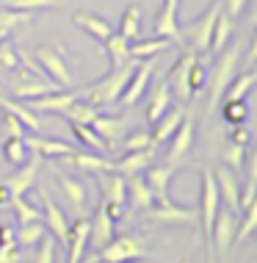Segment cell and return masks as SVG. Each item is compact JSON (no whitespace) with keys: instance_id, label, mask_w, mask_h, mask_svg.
Segmentation results:
<instances>
[{"instance_id":"cell-58","label":"cell","mask_w":257,"mask_h":263,"mask_svg":"<svg viewBox=\"0 0 257 263\" xmlns=\"http://www.w3.org/2000/svg\"><path fill=\"white\" fill-rule=\"evenodd\" d=\"M171 3H180V0H171Z\"/></svg>"},{"instance_id":"cell-4","label":"cell","mask_w":257,"mask_h":263,"mask_svg":"<svg viewBox=\"0 0 257 263\" xmlns=\"http://www.w3.org/2000/svg\"><path fill=\"white\" fill-rule=\"evenodd\" d=\"M241 53H244V45H241V42H235V45H230V47H224L221 53H216L219 59H216V64H213V81H210V95H208V108L210 111L219 108L227 86L232 83L235 67H238V61H241Z\"/></svg>"},{"instance_id":"cell-26","label":"cell","mask_w":257,"mask_h":263,"mask_svg":"<svg viewBox=\"0 0 257 263\" xmlns=\"http://www.w3.org/2000/svg\"><path fill=\"white\" fill-rule=\"evenodd\" d=\"M91 127L97 130V136L105 141V147H116L119 139H125V119L122 117H100L91 122Z\"/></svg>"},{"instance_id":"cell-1","label":"cell","mask_w":257,"mask_h":263,"mask_svg":"<svg viewBox=\"0 0 257 263\" xmlns=\"http://www.w3.org/2000/svg\"><path fill=\"white\" fill-rule=\"evenodd\" d=\"M224 9L221 0H213L208 6V11L199 14V17L191 23L188 28H180V45L185 50H191L194 55H205L210 53V36H213V25H216V17Z\"/></svg>"},{"instance_id":"cell-53","label":"cell","mask_w":257,"mask_h":263,"mask_svg":"<svg viewBox=\"0 0 257 263\" xmlns=\"http://www.w3.org/2000/svg\"><path fill=\"white\" fill-rule=\"evenodd\" d=\"M11 241H17V230H14V224L0 222V244H11Z\"/></svg>"},{"instance_id":"cell-6","label":"cell","mask_w":257,"mask_h":263,"mask_svg":"<svg viewBox=\"0 0 257 263\" xmlns=\"http://www.w3.org/2000/svg\"><path fill=\"white\" fill-rule=\"evenodd\" d=\"M36 61L58 89H72V72L61 47H36Z\"/></svg>"},{"instance_id":"cell-21","label":"cell","mask_w":257,"mask_h":263,"mask_svg":"<svg viewBox=\"0 0 257 263\" xmlns=\"http://www.w3.org/2000/svg\"><path fill=\"white\" fill-rule=\"evenodd\" d=\"M185 119V108L183 105H174V108H169L158 117V122H152L155 125V130H152V144H166V141L171 139V133L180 127V122Z\"/></svg>"},{"instance_id":"cell-34","label":"cell","mask_w":257,"mask_h":263,"mask_svg":"<svg viewBox=\"0 0 257 263\" xmlns=\"http://www.w3.org/2000/svg\"><path fill=\"white\" fill-rule=\"evenodd\" d=\"M232 39V17H227L224 9L216 17V25H213V36H210V50L213 53H221Z\"/></svg>"},{"instance_id":"cell-40","label":"cell","mask_w":257,"mask_h":263,"mask_svg":"<svg viewBox=\"0 0 257 263\" xmlns=\"http://www.w3.org/2000/svg\"><path fill=\"white\" fill-rule=\"evenodd\" d=\"M31 20H33V14L31 11H19V9H0V28H6V31H17V28H25V25H31Z\"/></svg>"},{"instance_id":"cell-47","label":"cell","mask_w":257,"mask_h":263,"mask_svg":"<svg viewBox=\"0 0 257 263\" xmlns=\"http://www.w3.org/2000/svg\"><path fill=\"white\" fill-rule=\"evenodd\" d=\"M147 147H155L152 144V136L144 130H135L130 133V136L125 139V144H122V153H135V150H147Z\"/></svg>"},{"instance_id":"cell-54","label":"cell","mask_w":257,"mask_h":263,"mask_svg":"<svg viewBox=\"0 0 257 263\" xmlns=\"http://www.w3.org/2000/svg\"><path fill=\"white\" fill-rule=\"evenodd\" d=\"M230 141H235V144H244V147H246V141H249V133H246V130H244V127H241V125H232Z\"/></svg>"},{"instance_id":"cell-20","label":"cell","mask_w":257,"mask_h":263,"mask_svg":"<svg viewBox=\"0 0 257 263\" xmlns=\"http://www.w3.org/2000/svg\"><path fill=\"white\" fill-rule=\"evenodd\" d=\"M113 219L105 213V205H103V200H100V205H97V211H94V219H89V244L91 247H105L108 241L113 238Z\"/></svg>"},{"instance_id":"cell-42","label":"cell","mask_w":257,"mask_h":263,"mask_svg":"<svg viewBox=\"0 0 257 263\" xmlns=\"http://www.w3.org/2000/svg\"><path fill=\"white\" fill-rule=\"evenodd\" d=\"M254 227H257V202H252V205H246V208H244V222L238 224V230H235V241H232V244H244V241L254 233Z\"/></svg>"},{"instance_id":"cell-13","label":"cell","mask_w":257,"mask_h":263,"mask_svg":"<svg viewBox=\"0 0 257 263\" xmlns=\"http://www.w3.org/2000/svg\"><path fill=\"white\" fill-rule=\"evenodd\" d=\"M216 177V189H219V200L224 202V208H230L235 216L241 213V189H238V180H235L232 169L230 166H221L213 172Z\"/></svg>"},{"instance_id":"cell-61","label":"cell","mask_w":257,"mask_h":263,"mask_svg":"<svg viewBox=\"0 0 257 263\" xmlns=\"http://www.w3.org/2000/svg\"><path fill=\"white\" fill-rule=\"evenodd\" d=\"M97 263H100V260H97Z\"/></svg>"},{"instance_id":"cell-31","label":"cell","mask_w":257,"mask_h":263,"mask_svg":"<svg viewBox=\"0 0 257 263\" xmlns=\"http://www.w3.org/2000/svg\"><path fill=\"white\" fill-rule=\"evenodd\" d=\"M171 45L169 39H161V36H152V39H133V45H127L130 50V59L141 61V59H158L161 50H166Z\"/></svg>"},{"instance_id":"cell-48","label":"cell","mask_w":257,"mask_h":263,"mask_svg":"<svg viewBox=\"0 0 257 263\" xmlns=\"http://www.w3.org/2000/svg\"><path fill=\"white\" fill-rule=\"evenodd\" d=\"M33 263H55V238L53 236H45L39 241V250H36Z\"/></svg>"},{"instance_id":"cell-56","label":"cell","mask_w":257,"mask_h":263,"mask_svg":"<svg viewBox=\"0 0 257 263\" xmlns=\"http://www.w3.org/2000/svg\"><path fill=\"white\" fill-rule=\"evenodd\" d=\"M0 39H9V31H6V28H0Z\"/></svg>"},{"instance_id":"cell-55","label":"cell","mask_w":257,"mask_h":263,"mask_svg":"<svg viewBox=\"0 0 257 263\" xmlns=\"http://www.w3.org/2000/svg\"><path fill=\"white\" fill-rule=\"evenodd\" d=\"M11 202V191L6 189V183H0V208H9Z\"/></svg>"},{"instance_id":"cell-15","label":"cell","mask_w":257,"mask_h":263,"mask_svg":"<svg viewBox=\"0 0 257 263\" xmlns=\"http://www.w3.org/2000/svg\"><path fill=\"white\" fill-rule=\"evenodd\" d=\"M196 59H199V55H194L191 50H185L183 59L174 64V69H171V75H169V81H166L169 89L174 91L183 103H188L191 97H194V91H191V86H188V69H191V64H194Z\"/></svg>"},{"instance_id":"cell-32","label":"cell","mask_w":257,"mask_h":263,"mask_svg":"<svg viewBox=\"0 0 257 263\" xmlns=\"http://www.w3.org/2000/svg\"><path fill=\"white\" fill-rule=\"evenodd\" d=\"M171 105V89H169V83L163 81L158 83L152 91H149V103H147V119L149 122H158V117L163 111H166Z\"/></svg>"},{"instance_id":"cell-18","label":"cell","mask_w":257,"mask_h":263,"mask_svg":"<svg viewBox=\"0 0 257 263\" xmlns=\"http://www.w3.org/2000/svg\"><path fill=\"white\" fill-rule=\"evenodd\" d=\"M97 183H100V191H103V200L111 202V205H122L125 208V200H127V177L119 175V172H100L97 175Z\"/></svg>"},{"instance_id":"cell-16","label":"cell","mask_w":257,"mask_h":263,"mask_svg":"<svg viewBox=\"0 0 257 263\" xmlns=\"http://www.w3.org/2000/svg\"><path fill=\"white\" fill-rule=\"evenodd\" d=\"M53 172H55V177H58V186H61V191H64V197H67V202L72 205V211L77 213V216H83L86 205H89V194H86L83 180H81V177H69V175H64L58 166H55Z\"/></svg>"},{"instance_id":"cell-17","label":"cell","mask_w":257,"mask_h":263,"mask_svg":"<svg viewBox=\"0 0 257 263\" xmlns=\"http://www.w3.org/2000/svg\"><path fill=\"white\" fill-rule=\"evenodd\" d=\"M155 36L169 39L171 45H180V23H177V3L163 0L158 17H155Z\"/></svg>"},{"instance_id":"cell-7","label":"cell","mask_w":257,"mask_h":263,"mask_svg":"<svg viewBox=\"0 0 257 263\" xmlns=\"http://www.w3.org/2000/svg\"><path fill=\"white\" fill-rule=\"evenodd\" d=\"M147 219L152 224H158V227H194L196 224V219H199V213L196 211H188V208H180L177 202H155L152 208H147Z\"/></svg>"},{"instance_id":"cell-35","label":"cell","mask_w":257,"mask_h":263,"mask_svg":"<svg viewBox=\"0 0 257 263\" xmlns=\"http://www.w3.org/2000/svg\"><path fill=\"white\" fill-rule=\"evenodd\" d=\"M139 31H141V11H139V6H135V3H130L125 9L122 20H119L116 33H122L127 42H133V39H139Z\"/></svg>"},{"instance_id":"cell-11","label":"cell","mask_w":257,"mask_h":263,"mask_svg":"<svg viewBox=\"0 0 257 263\" xmlns=\"http://www.w3.org/2000/svg\"><path fill=\"white\" fill-rule=\"evenodd\" d=\"M39 200H42V208H45V227L50 230V236L58 241V244L67 247V241H69V222H67V213L58 208V202H55L45 189H39Z\"/></svg>"},{"instance_id":"cell-8","label":"cell","mask_w":257,"mask_h":263,"mask_svg":"<svg viewBox=\"0 0 257 263\" xmlns=\"http://www.w3.org/2000/svg\"><path fill=\"white\" fill-rule=\"evenodd\" d=\"M155 64H158L155 59H141V61H135L130 81H127V86L122 89V95H119V103H122L125 108L135 105V103L141 100V97L147 95V86H149V81H152V72H155Z\"/></svg>"},{"instance_id":"cell-27","label":"cell","mask_w":257,"mask_h":263,"mask_svg":"<svg viewBox=\"0 0 257 263\" xmlns=\"http://www.w3.org/2000/svg\"><path fill=\"white\" fill-rule=\"evenodd\" d=\"M61 161H69L72 166H77L81 172H91V175H100V172H111L113 169V161L111 158H103V155H94V153H72Z\"/></svg>"},{"instance_id":"cell-3","label":"cell","mask_w":257,"mask_h":263,"mask_svg":"<svg viewBox=\"0 0 257 263\" xmlns=\"http://www.w3.org/2000/svg\"><path fill=\"white\" fill-rule=\"evenodd\" d=\"M147 258H149V247L141 233H125L119 238L113 236L105 247H100V255H97L100 263H135Z\"/></svg>"},{"instance_id":"cell-45","label":"cell","mask_w":257,"mask_h":263,"mask_svg":"<svg viewBox=\"0 0 257 263\" xmlns=\"http://www.w3.org/2000/svg\"><path fill=\"white\" fill-rule=\"evenodd\" d=\"M19 67V47H14L9 39H0V69L14 72Z\"/></svg>"},{"instance_id":"cell-37","label":"cell","mask_w":257,"mask_h":263,"mask_svg":"<svg viewBox=\"0 0 257 263\" xmlns=\"http://www.w3.org/2000/svg\"><path fill=\"white\" fill-rule=\"evenodd\" d=\"M47 236V227L42 222H31V224H17V244L28 250V247H36L42 238Z\"/></svg>"},{"instance_id":"cell-12","label":"cell","mask_w":257,"mask_h":263,"mask_svg":"<svg viewBox=\"0 0 257 263\" xmlns=\"http://www.w3.org/2000/svg\"><path fill=\"white\" fill-rule=\"evenodd\" d=\"M235 230H238V216L230 208H219L216 219H213V233H210V244H216L219 255H227L235 241Z\"/></svg>"},{"instance_id":"cell-49","label":"cell","mask_w":257,"mask_h":263,"mask_svg":"<svg viewBox=\"0 0 257 263\" xmlns=\"http://www.w3.org/2000/svg\"><path fill=\"white\" fill-rule=\"evenodd\" d=\"M205 81H208V69L199 64V59L191 64V69H188V86H191V91H202V86H205Z\"/></svg>"},{"instance_id":"cell-43","label":"cell","mask_w":257,"mask_h":263,"mask_svg":"<svg viewBox=\"0 0 257 263\" xmlns=\"http://www.w3.org/2000/svg\"><path fill=\"white\" fill-rule=\"evenodd\" d=\"M3 158L11 163V166H19V163L28 161V147L23 139H6L3 141Z\"/></svg>"},{"instance_id":"cell-36","label":"cell","mask_w":257,"mask_h":263,"mask_svg":"<svg viewBox=\"0 0 257 263\" xmlns=\"http://www.w3.org/2000/svg\"><path fill=\"white\" fill-rule=\"evenodd\" d=\"M9 208H14V216H17V224H31V222H42L39 205L28 202L25 194L23 197H11Z\"/></svg>"},{"instance_id":"cell-39","label":"cell","mask_w":257,"mask_h":263,"mask_svg":"<svg viewBox=\"0 0 257 263\" xmlns=\"http://www.w3.org/2000/svg\"><path fill=\"white\" fill-rule=\"evenodd\" d=\"M72 125V133H75V139L81 141V144H86L89 150H94V153H105L108 147H105V141L97 136V130L91 125H81V122H69Z\"/></svg>"},{"instance_id":"cell-29","label":"cell","mask_w":257,"mask_h":263,"mask_svg":"<svg viewBox=\"0 0 257 263\" xmlns=\"http://www.w3.org/2000/svg\"><path fill=\"white\" fill-rule=\"evenodd\" d=\"M0 108L9 111L11 117H17L19 122L25 125V130H33V133L42 130V119L36 117V111H31L28 105H19L17 100H11V97H3V95H0Z\"/></svg>"},{"instance_id":"cell-59","label":"cell","mask_w":257,"mask_h":263,"mask_svg":"<svg viewBox=\"0 0 257 263\" xmlns=\"http://www.w3.org/2000/svg\"><path fill=\"white\" fill-rule=\"evenodd\" d=\"M55 263H64V260H55Z\"/></svg>"},{"instance_id":"cell-50","label":"cell","mask_w":257,"mask_h":263,"mask_svg":"<svg viewBox=\"0 0 257 263\" xmlns=\"http://www.w3.org/2000/svg\"><path fill=\"white\" fill-rule=\"evenodd\" d=\"M3 133L6 139H25V125L17 117H11L9 111H3Z\"/></svg>"},{"instance_id":"cell-2","label":"cell","mask_w":257,"mask_h":263,"mask_svg":"<svg viewBox=\"0 0 257 263\" xmlns=\"http://www.w3.org/2000/svg\"><path fill=\"white\" fill-rule=\"evenodd\" d=\"M133 67H135V59H130L127 64H122V67H116L111 75H105L103 81L86 86V89H83V97H86L91 105H97V108L119 103V95H122V89L127 86V81H130Z\"/></svg>"},{"instance_id":"cell-44","label":"cell","mask_w":257,"mask_h":263,"mask_svg":"<svg viewBox=\"0 0 257 263\" xmlns=\"http://www.w3.org/2000/svg\"><path fill=\"white\" fill-rule=\"evenodd\" d=\"M9 9H19V11H47V9H58L61 0H3Z\"/></svg>"},{"instance_id":"cell-46","label":"cell","mask_w":257,"mask_h":263,"mask_svg":"<svg viewBox=\"0 0 257 263\" xmlns=\"http://www.w3.org/2000/svg\"><path fill=\"white\" fill-rule=\"evenodd\" d=\"M244 155H246L244 144H235V141H227V144H224V150H221V161H224L227 166H232L235 172H238V169L244 166Z\"/></svg>"},{"instance_id":"cell-60","label":"cell","mask_w":257,"mask_h":263,"mask_svg":"<svg viewBox=\"0 0 257 263\" xmlns=\"http://www.w3.org/2000/svg\"><path fill=\"white\" fill-rule=\"evenodd\" d=\"M183 263H188V260H183Z\"/></svg>"},{"instance_id":"cell-24","label":"cell","mask_w":257,"mask_h":263,"mask_svg":"<svg viewBox=\"0 0 257 263\" xmlns=\"http://www.w3.org/2000/svg\"><path fill=\"white\" fill-rule=\"evenodd\" d=\"M155 161V150L147 147V150H135V153H125L122 161H113V172L130 177V175H141L147 166H152Z\"/></svg>"},{"instance_id":"cell-57","label":"cell","mask_w":257,"mask_h":263,"mask_svg":"<svg viewBox=\"0 0 257 263\" xmlns=\"http://www.w3.org/2000/svg\"><path fill=\"white\" fill-rule=\"evenodd\" d=\"M0 95H6V89H3V83H0Z\"/></svg>"},{"instance_id":"cell-33","label":"cell","mask_w":257,"mask_h":263,"mask_svg":"<svg viewBox=\"0 0 257 263\" xmlns=\"http://www.w3.org/2000/svg\"><path fill=\"white\" fill-rule=\"evenodd\" d=\"M127 45H130V42H127L122 33H116V31H113L111 36L103 42V47H105V53H108V59H111V64H113V69L130 61V50H127Z\"/></svg>"},{"instance_id":"cell-30","label":"cell","mask_w":257,"mask_h":263,"mask_svg":"<svg viewBox=\"0 0 257 263\" xmlns=\"http://www.w3.org/2000/svg\"><path fill=\"white\" fill-rule=\"evenodd\" d=\"M100 114H103V111H100L97 105H91L89 100H81V97H75V100L61 111V117H64V119H69V122L91 125V122H94V119L100 117Z\"/></svg>"},{"instance_id":"cell-5","label":"cell","mask_w":257,"mask_h":263,"mask_svg":"<svg viewBox=\"0 0 257 263\" xmlns=\"http://www.w3.org/2000/svg\"><path fill=\"white\" fill-rule=\"evenodd\" d=\"M221 208L219 200V189H216V177L210 169L202 172V194H199V222H202V236L205 247H208V263H213V244H210V233H213V219Z\"/></svg>"},{"instance_id":"cell-41","label":"cell","mask_w":257,"mask_h":263,"mask_svg":"<svg viewBox=\"0 0 257 263\" xmlns=\"http://www.w3.org/2000/svg\"><path fill=\"white\" fill-rule=\"evenodd\" d=\"M221 117L227 125H244V119L249 117V108L244 100H221Z\"/></svg>"},{"instance_id":"cell-52","label":"cell","mask_w":257,"mask_h":263,"mask_svg":"<svg viewBox=\"0 0 257 263\" xmlns=\"http://www.w3.org/2000/svg\"><path fill=\"white\" fill-rule=\"evenodd\" d=\"M221 3H224V14H227V17L238 20L241 14L246 11V3H249V0H221Z\"/></svg>"},{"instance_id":"cell-28","label":"cell","mask_w":257,"mask_h":263,"mask_svg":"<svg viewBox=\"0 0 257 263\" xmlns=\"http://www.w3.org/2000/svg\"><path fill=\"white\" fill-rule=\"evenodd\" d=\"M72 20H75V25L81 28V31H86V33H89V36H94L97 42H105V39H108L111 33H113V28H111L108 23H105L103 17H97V14H89V11H77Z\"/></svg>"},{"instance_id":"cell-51","label":"cell","mask_w":257,"mask_h":263,"mask_svg":"<svg viewBox=\"0 0 257 263\" xmlns=\"http://www.w3.org/2000/svg\"><path fill=\"white\" fill-rule=\"evenodd\" d=\"M19 258H23V247H19L17 241L0 244V263H19Z\"/></svg>"},{"instance_id":"cell-23","label":"cell","mask_w":257,"mask_h":263,"mask_svg":"<svg viewBox=\"0 0 257 263\" xmlns=\"http://www.w3.org/2000/svg\"><path fill=\"white\" fill-rule=\"evenodd\" d=\"M86 250H89V219L77 216L75 224H69V241H67V263H81Z\"/></svg>"},{"instance_id":"cell-14","label":"cell","mask_w":257,"mask_h":263,"mask_svg":"<svg viewBox=\"0 0 257 263\" xmlns=\"http://www.w3.org/2000/svg\"><path fill=\"white\" fill-rule=\"evenodd\" d=\"M125 202H127V208H130V213H144L147 208L155 205V194H152V189L147 186L144 172L127 177V200Z\"/></svg>"},{"instance_id":"cell-38","label":"cell","mask_w":257,"mask_h":263,"mask_svg":"<svg viewBox=\"0 0 257 263\" xmlns=\"http://www.w3.org/2000/svg\"><path fill=\"white\" fill-rule=\"evenodd\" d=\"M254 81H257V75L252 72V69H246L244 75H235L232 83H230V86H227V91H224L227 97H221V100H244L246 91L254 86Z\"/></svg>"},{"instance_id":"cell-19","label":"cell","mask_w":257,"mask_h":263,"mask_svg":"<svg viewBox=\"0 0 257 263\" xmlns=\"http://www.w3.org/2000/svg\"><path fill=\"white\" fill-rule=\"evenodd\" d=\"M28 150H33L39 158L45 161H53V158H67V155L75 153L72 144L67 141H58V139H47V136H33V139H23Z\"/></svg>"},{"instance_id":"cell-9","label":"cell","mask_w":257,"mask_h":263,"mask_svg":"<svg viewBox=\"0 0 257 263\" xmlns=\"http://www.w3.org/2000/svg\"><path fill=\"white\" fill-rule=\"evenodd\" d=\"M194 139H196V125H194V119L185 114V119L180 122V127H177L174 133H171V144H169V155H166V161H169V166H180V163L191 155V150H194Z\"/></svg>"},{"instance_id":"cell-10","label":"cell","mask_w":257,"mask_h":263,"mask_svg":"<svg viewBox=\"0 0 257 263\" xmlns=\"http://www.w3.org/2000/svg\"><path fill=\"white\" fill-rule=\"evenodd\" d=\"M39 155H33V158H28L25 163H19V166H14V172L9 177H3L0 183H6V189L11 191V197H23L28 194L33 186H36V175H39V166H42Z\"/></svg>"},{"instance_id":"cell-25","label":"cell","mask_w":257,"mask_h":263,"mask_svg":"<svg viewBox=\"0 0 257 263\" xmlns=\"http://www.w3.org/2000/svg\"><path fill=\"white\" fill-rule=\"evenodd\" d=\"M75 97H77L75 91H53V95H42V97L28 100V108L39 114H61Z\"/></svg>"},{"instance_id":"cell-22","label":"cell","mask_w":257,"mask_h":263,"mask_svg":"<svg viewBox=\"0 0 257 263\" xmlns=\"http://www.w3.org/2000/svg\"><path fill=\"white\" fill-rule=\"evenodd\" d=\"M147 186L152 189L155 194V202H169V186H171V177H174V166H169V163H163V166H147Z\"/></svg>"}]
</instances>
